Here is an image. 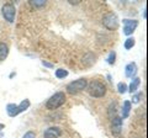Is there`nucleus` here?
Instances as JSON below:
<instances>
[{
  "label": "nucleus",
  "mask_w": 148,
  "mask_h": 138,
  "mask_svg": "<svg viewBox=\"0 0 148 138\" xmlns=\"http://www.w3.org/2000/svg\"><path fill=\"white\" fill-rule=\"evenodd\" d=\"M64 102H66V94L59 91V93H56L54 95H52L47 100L46 107H47L48 110H56V109L61 107Z\"/></svg>",
  "instance_id": "1"
},
{
  "label": "nucleus",
  "mask_w": 148,
  "mask_h": 138,
  "mask_svg": "<svg viewBox=\"0 0 148 138\" xmlns=\"http://www.w3.org/2000/svg\"><path fill=\"white\" fill-rule=\"evenodd\" d=\"M89 94L94 98H103L106 94V88L103 83H100L98 80H92L89 84Z\"/></svg>",
  "instance_id": "2"
},
{
  "label": "nucleus",
  "mask_w": 148,
  "mask_h": 138,
  "mask_svg": "<svg viewBox=\"0 0 148 138\" xmlns=\"http://www.w3.org/2000/svg\"><path fill=\"white\" fill-rule=\"evenodd\" d=\"M88 83L85 79H78V80H74L72 83H69L67 85V91L69 94H78L83 91L86 88Z\"/></svg>",
  "instance_id": "3"
},
{
  "label": "nucleus",
  "mask_w": 148,
  "mask_h": 138,
  "mask_svg": "<svg viewBox=\"0 0 148 138\" xmlns=\"http://www.w3.org/2000/svg\"><path fill=\"white\" fill-rule=\"evenodd\" d=\"M103 24L108 30H116L119 27V19L114 12H109L104 16Z\"/></svg>",
  "instance_id": "4"
},
{
  "label": "nucleus",
  "mask_w": 148,
  "mask_h": 138,
  "mask_svg": "<svg viewBox=\"0 0 148 138\" xmlns=\"http://www.w3.org/2000/svg\"><path fill=\"white\" fill-rule=\"evenodd\" d=\"M1 12H3L4 19H5L8 22H14L16 10H15V6H14L12 4H5L1 9Z\"/></svg>",
  "instance_id": "5"
},
{
  "label": "nucleus",
  "mask_w": 148,
  "mask_h": 138,
  "mask_svg": "<svg viewBox=\"0 0 148 138\" xmlns=\"http://www.w3.org/2000/svg\"><path fill=\"white\" fill-rule=\"evenodd\" d=\"M138 26V21L136 20H130L125 19L123 20V33L126 36H130L133 33V31L136 30V27Z\"/></svg>",
  "instance_id": "6"
},
{
  "label": "nucleus",
  "mask_w": 148,
  "mask_h": 138,
  "mask_svg": "<svg viewBox=\"0 0 148 138\" xmlns=\"http://www.w3.org/2000/svg\"><path fill=\"white\" fill-rule=\"evenodd\" d=\"M122 131V118L121 117H114L111 122V132L114 136H119Z\"/></svg>",
  "instance_id": "7"
},
{
  "label": "nucleus",
  "mask_w": 148,
  "mask_h": 138,
  "mask_svg": "<svg viewBox=\"0 0 148 138\" xmlns=\"http://www.w3.org/2000/svg\"><path fill=\"white\" fill-rule=\"evenodd\" d=\"M62 135V130L59 127H51L48 130H46L43 136L45 138H58Z\"/></svg>",
  "instance_id": "8"
},
{
  "label": "nucleus",
  "mask_w": 148,
  "mask_h": 138,
  "mask_svg": "<svg viewBox=\"0 0 148 138\" xmlns=\"http://www.w3.org/2000/svg\"><path fill=\"white\" fill-rule=\"evenodd\" d=\"M136 73H137V66H136V63H128L126 68H125V75H126L127 78H133L136 75Z\"/></svg>",
  "instance_id": "9"
},
{
  "label": "nucleus",
  "mask_w": 148,
  "mask_h": 138,
  "mask_svg": "<svg viewBox=\"0 0 148 138\" xmlns=\"http://www.w3.org/2000/svg\"><path fill=\"white\" fill-rule=\"evenodd\" d=\"M6 112H8V115L10 117H15V116H17V105H15V104H9L8 106H6Z\"/></svg>",
  "instance_id": "10"
},
{
  "label": "nucleus",
  "mask_w": 148,
  "mask_h": 138,
  "mask_svg": "<svg viewBox=\"0 0 148 138\" xmlns=\"http://www.w3.org/2000/svg\"><path fill=\"white\" fill-rule=\"evenodd\" d=\"M8 54H9V47L5 43L0 42V61H4L8 57Z\"/></svg>",
  "instance_id": "11"
},
{
  "label": "nucleus",
  "mask_w": 148,
  "mask_h": 138,
  "mask_svg": "<svg viewBox=\"0 0 148 138\" xmlns=\"http://www.w3.org/2000/svg\"><path fill=\"white\" fill-rule=\"evenodd\" d=\"M141 84V79L140 78H135V79L132 80V83L130 84V93L133 94V93H136L137 89H138V86H140Z\"/></svg>",
  "instance_id": "12"
},
{
  "label": "nucleus",
  "mask_w": 148,
  "mask_h": 138,
  "mask_svg": "<svg viewBox=\"0 0 148 138\" xmlns=\"http://www.w3.org/2000/svg\"><path fill=\"white\" fill-rule=\"evenodd\" d=\"M130 111H131V102L130 101H125L123 107H122V118H127L130 116Z\"/></svg>",
  "instance_id": "13"
},
{
  "label": "nucleus",
  "mask_w": 148,
  "mask_h": 138,
  "mask_svg": "<svg viewBox=\"0 0 148 138\" xmlns=\"http://www.w3.org/2000/svg\"><path fill=\"white\" fill-rule=\"evenodd\" d=\"M30 107V101L29 100H22L21 101V104L20 105H17V113H21V112H24L26 111L27 109Z\"/></svg>",
  "instance_id": "14"
},
{
  "label": "nucleus",
  "mask_w": 148,
  "mask_h": 138,
  "mask_svg": "<svg viewBox=\"0 0 148 138\" xmlns=\"http://www.w3.org/2000/svg\"><path fill=\"white\" fill-rule=\"evenodd\" d=\"M56 77H57L58 79H63V78L68 77V70L59 68V69H57V70H56Z\"/></svg>",
  "instance_id": "15"
},
{
  "label": "nucleus",
  "mask_w": 148,
  "mask_h": 138,
  "mask_svg": "<svg viewBox=\"0 0 148 138\" xmlns=\"http://www.w3.org/2000/svg\"><path fill=\"white\" fill-rule=\"evenodd\" d=\"M133 46H135V38L128 37L126 41H125V48L126 49H131Z\"/></svg>",
  "instance_id": "16"
},
{
  "label": "nucleus",
  "mask_w": 148,
  "mask_h": 138,
  "mask_svg": "<svg viewBox=\"0 0 148 138\" xmlns=\"http://www.w3.org/2000/svg\"><path fill=\"white\" fill-rule=\"evenodd\" d=\"M117 90H119L120 94L126 93V91H127V85L125 84V83H119V84H117Z\"/></svg>",
  "instance_id": "17"
},
{
  "label": "nucleus",
  "mask_w": 148,
  "mask_h": 138,
  "mask_svg": "<svg viewBox=\"0 0 148 138\" xmlns=\"http://www.w3.org/2000/svg\"><path fill=\"white\" fill-rule=\"evenodd\" d=\"M115 59H116V53L115 52H110V54H109V57H108V63L110 64V66H112V64L115 63Z\"/></svg>",
  "instance_id": "18"
},
{
  "label": "nucleus",
  "mask_w": 148,
  "mask_h": 138,
  "mask_svg": "<svg viewBox=\"0 0 148 138\" xmlns=\"http://www.w3.org/2000/svg\"><path fill=\"white\" fill-rule=\"evenodd\" d=\"M22 138H36V135H35V132L29 131V132H26V133H25Z\"/></svg>",
  "instance_id": "19"
},
{
  "label": "nucleus",
  "mask_w": 148,
  "mask_h": 138,
  "mask_svg": "<svg viewBox=\"0 0 148 138\" xmlns=\"http://www.w3.org/2000/svg\"><path fill=\"white\" fill-rule=\"evenodd\" d=\"M32 4H34L35 6H43L46 1H43V0H37V1H32Z\"/></svg>",
  "instance_id": "20"
},
{
  "label": "nucleus",
  "mask_w": 148,
  "mask_h": 138,
  "mask_svg": "<svg viewBox=\"0 0 148 138\" xmlns=\"http://www.w3.org/2000/svg\"><path fill=\"white\" fill-rule=\"evenodd\" d=\"M140 98H141V93L137 94L135 98H133V102H138V101H140Z\"/></svg>",
  "instance_id": "21"
},
{
  "label": "nucleus",
  "mask_w": 148,
  "mask_h": 138,
  "mask_svg": "<svg viewBox=\"0 0 148 138\" xmlns=\"http://www.w3.org/2000/svg\"><path fill=\"white\" fill-rule=\"evenodd\" d=\"M42 64H43L45 67H48V68H52V67H53V64H51V63L46 62V61H43V62H42Z\"/></svg>",
  "instance_id": "22"
},
{
  "label": "nucleus",
  "mask_w": 148,
  "mask_h": 138,
  "mask_svg": "<svg viewBox=\"0 0 148 138\" xmlns=\"http://www.w3.org/2000/svg\"><path fill=\"white\" fill-rule=\"evenodd\" d=\"M3 128H4V125H3V123H0V131H1Z\"/></svg>",
  "instance_id": "23"
}]
</instances>
